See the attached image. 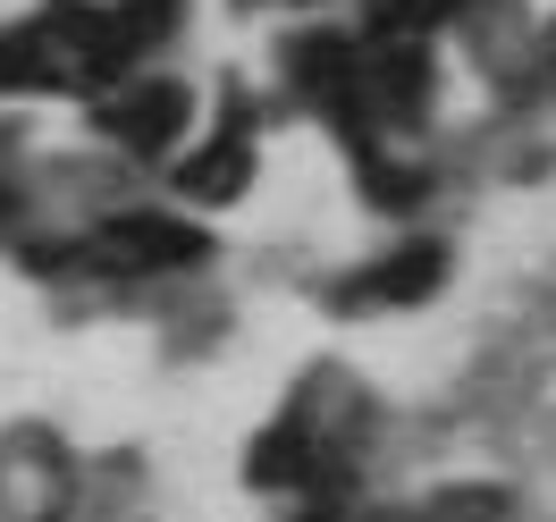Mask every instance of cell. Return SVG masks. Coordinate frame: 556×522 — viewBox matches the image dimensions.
Returning <instances> with one entry per match:
<instances>
[{"label": "cell", "instance_id": "1", "mask_svg": "<svg viewBox=\"0 0 556 522\" xmlns=\"http://www.w3.org/2000/svg\"><path fill=\"white\" fill-rule=\"evenodd\" d=\"M194 253H203V237L186 219H110L102 237L85 244V262H102V270H177Z\"/></svg>", "mask_w": 556, "mask_h": 522}, {"label": "cell", "instance_id": "2", "mask_svg": "<svg viewBox=\"0 0 556 522\" xmlns=\"http://www.w3.org/2000/svg\"><path fill=\"white\" fill-rule=\"evenodd\" d=\"M102 127L127 136L136 152H161L169 136H186V93H177V85H136V93L102 102Z\"/></svg>", "mask_w": 556, "mask_h": 522}, {"label": "cell", "instance_id": "3", "mask_svg": "<svg viewBox=\"0 0 556 522\" xmlns=\"http://www.w3.org/2000/svg\"><path fill=\"white\" fill-rule=\"evenodd\" d=\"M439 287V253L421 244V253H405V262H380V279L354 287V304H414V295H430Z\"/></svg>", "mask_w": 556, "mask_h": 522}, {"label": "cell", "instance_id": "4", "mask_svg": "<svg viewBox=\"0 0 556 522\" xmlns=\"http://www.w3.org/2000/svg\"><path fill=\"white\" fill-rule=\"evenodd\" d=\"M244 169H253V136H244V118H237V127L219 136V152H203V161L186 169V186H194V194H237Z\"/></svg>", "mask_w": 556, "mask_h": 522}]
</instances>
